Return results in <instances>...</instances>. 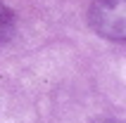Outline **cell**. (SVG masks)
Instances as JSON below:
<instances>
[{
	"mask_svg": "<svg viewBox=\"0 0 126 123\" xmlns=\"http://www.w3.org/2000/svg\"><path fill=\"white\" fill-rule=\"evenodd\" d=\"M91 26L102 38L121 43L126 36V2L124 0H95L91 7Z\"/></svg>",
	"mask_w": 126,
	"mask_h": 123,
	"instance_id": "cell-1",
	"label": "cell"
},
{
	"mask_svg": "<svg viewBox=\"0 0 126 123\" xmlns=\"http://www.w3.org/2000/svg\"><path fill=\"white\" fill-rule=\"evenodd\" d=\"M14 31V14L0 2V43H5Z\"/></svg>",
	"mask_w": 126,
	"mask_h": 123,
	"instance_id": "cell-2",
	"label": "cell"
}]
</instances>
